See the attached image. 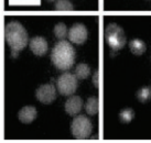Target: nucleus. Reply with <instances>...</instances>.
Returning a JSON list of instances; mask_svg holds the SVG:
<instances>
[{
  "label": "nucleus",
  "mask_w": 151,
  "mask_h": 143,
  "mask_svg": "<svg viewBox=\"0 0 151 143\" xmlns=\"http://www.w3.org/2000/svg\"><path fill=\"white\" fill-rule=\"evenodd\" d=\"M29 47L34 55L42 56L47 52V42L42 36H34L30 40Z\"/></svg>",
  "instance_id": "nucleus-9"
},
{
  "label": "nucleus",
  "mask_w": 151,
  "mask_h": 143,
  "mask_svg": "<svg viewBox=\"0 0 151 143\" xmlns=\"http://www.w3.org/2000/svg\"><path fill=\"white\" fill-rule=\"evenodd\" d=\"M53 31H54L55 36H56L58 39H60V40H64V38L67 36V33H68L66 25L64 24L63 22H59V23H56Z\"/></svg>",
  "instance_id": "nucleus-14"
},
{
  "label": "nucleus",
  "mask_w": 151,
  "mask_h": 143,
  "mask_svg": "<svg viewBox=\"0 0 151 143\" xmlns=\"http://www.w3.org/2000/svg\"><path fill=\"white\" fill-rule=\"evenodd\" d=\"M47 1H54V0H47Z\"/></svg>",
  "instance_id": "nucleus-19"
},
{
  "label": "nucleus",
  "mask_w": 151,
  "mask_h": 143,
  "mask_svg": "<svg viewBox=\"0 0 151 143\" xmlns=\"http://www.w3.org/2000/svg\"><path fill=\"white\" fill-rule=\"evenodd\" d=\"M105 40L114 51H119L126 44V35L122 26L116 23H109L105 28Z\"/></svg>",
  "instance_id": "nucleus-3"
},
{
  "label": "nucleus",
  "mask_w": 151,
  "mask_h": 143,
  "mask_svg": "<svg viewBox=\"0 0 151 143\" xmlns=\"http://www.w3.org/2000/svg\"><path fill=\"white\" fill-rule=\"evenodd\" d=\"M129 49L132 54L142 55L146 52V50H147V46H146V43L143 42L142 40L134 39V40H131L129 42Z\"/></svg>",
  "instance_id": "nucleus-11"
},
{
  "label": "nucleus",
  "mask_w": 151,
  "mask_h": 143,
  "mask_svg": "<svg viewBox=\"0 0 151 143\" xmlns=\"http://www.w3.org/2000/svg\"><path fill=\"white\" fill-rule=\"evenodd\" d=\"M78 78L76 77L75 74L72 73H63L62 75L58 78L56 87L61 95L64 96H72L76 92L77 86H78Z\"/></svg>",
  "instance_id": "nucleus-5"
},
{
  "label": "nucleus",
  "mask_w": 151,
  "mask_h": 143,
  "mask_svg": "<svg viewBox=\"0 0 151 143\" xmlns=\"http://www.w3.org/2000/svg\"><path fill=\"white\" fill-rule=\"evenodd\" d=\"M137 98L139 101L141 102H146V101L151 99V87L149 86H145L142 88H140L137 93Z\"/></svg>",
  "instance_id": "nucleus-15"
},
{
  "label": "nucleus",
  "mask_w": 151,
  "mask_h": 143,
  "mask_svg": "<svg viewBox=\"0 0 151 143\" xmlns=\"http://www.w3.org/2000/svg\"><path fill=\"white\" fill-rule=\"evenodd\" d=\"M37 116H38V111L33 106H24L18 112V118L24 124L31 123L34 119L37 118Z\"/></svg>",
  "instance_id": "nucleus-10"
},
{
  "label": "nucleus",
  "mask_w": 151,
  "mask_h": 143,
  "mask_svg": "<svg viewBox=\"0 0 151 143\" xmlns=\"http://www.w3.org/2000/svg\"><path fill=\"white\" fill-rule=\"evenodd\" d=\"M75 49L70 42L61 40L54 45L51 53V61L56 68L66 71L72 67L75 61Z\"/></svg>",
  "instance_id": "nucleus-1"
},
{
  "label": "nucleus",
  "mask_w": 151,
  "mask_h": 143,
  "mask_svg": "<svg viewBox=\"0 0 151 143\" xmlns=\"http://www.w3.org/2000/svg\"><path fill=\"white\" fill-rule=\"evenodd\" d=\"M92 130L93 124L87 117H85L83 114H80V116H76L75 118L73 119L71 124V131L72 135L75 139H88L91 137Z\"/></svg>",
  "instance_id": "nucleus-4"
},
{
  "label": "nucleus",
  "mask_w": 151,
  "mask_h": 143,
  "mask_svg": "<svg viewBox=\"0 0 151 143\" xmlns=\"http://www.w3.org/2000/svg\"><path fill=\"white\" fill-rule=\"evenodd\" d=\"M83 106H84V102H83V99L80 96H72L65 101L64 108H65V111H66L67 114L76 116L81 112Z\"/></svg>",
  "instance_id": "nucleus-8"
},
{
  "label": "nucleus",
  "mask_w": 151,
  "mask_h": 143,
  "mask_svg": "<svg viewBox=\"0 0 151 143\" xmlns=\"http://www.w3.org/2000/svg\"><path fill=\"white\" fill-rule=\"evenodd\" d=\"M4 40L13 52H20L28 45V32L18 21H10L4 26Z\"/></svg>",
  "instance_id": "nucleus-2"
},
{
  "label": "nucleus",
  "mask_w": 151,
  "mask_h": 143,
  "mask_svg": "<svg viewBox=\"0 0 151 143\" xmlns=\"http://www.w3.org/2000/svg\"><path fill=\"white\" fill-rule=\"evenodd\" d=\"M84 106L86 112L89 116H95L99 111V101L96 97H89Z\"/></svg>",
  "instance_id": "nucleus-12"
},
{
  "label": "nucleus",
  "mask_w": 151,
  "mask_h": 143,
  "mask_svg": "<svg viewBox=\"0 0 151 143\" xmlns=\"http://www.w3.org/2000/svg\"><path fill=\"white\" fill-rule=\"evenodd\" d=\"M87 29L83 23H75L68 30L67 38L74 44H83L87 40Z\"/></svg>",
  "instance_id": "nucleus-6"
},
{
  "label": "nucleus",
  "mask_w": 151,
  "mask_h": 143,
  "mask_svg": "<svg viewBox=\"0 0 151 143\" xmlns=\"http://www.w3.org/2000/svg\"><path fill=\"white\" fill-rule=\"evenodd\" d=\"M91 74V68L87 64L85 63H80L75 67V75L78 79H85L87 78Z\"/></svg>",
  "instance_id": "nucleus-13"
},
{
  "label": "nucleus",
  "mask_w": 151,
  "mask_h": 143,
  "mask_svg": "<svg viewBox=\"0 0 151 143\" xmlns=\"http://www.w3.org/2000/svg\"><path fill=\"white\" fill-rule=\"evenodd\" d=\"M99 76H101L99 71H96L93 75V84L96 88H99Z\"/></svg>",
  "instance_id": "nucleus-18"
},
{
  "label": "nucleus",
  "mask_w": 151,
  "mask_h": 143,
  "mask_svg": "<svg viewBox=\"0 0 151 143\" xmlns=\"http://www.w3.org/2000/svg\"><path fill=\"white\" fill-rule=\"evenodd\" d=\"M134 117V112L132 109H130V108H127V109H124L119 114V118L122 120L124 123H129Z\"/></svg>",
  "instance_id": "nucleus-17"
},
{
  "label": "nucleus",
  "mask_w": 151,
  "mask_h": 143,
  "mask_svg": "<svg viewBox=\"0 0 151 143\" xmlns=\"http://www.w3.org/2000/svg\"><path fill=\"white\" fill-rule=\"evenodd\" d=\"M73 8V4L68 0H58L55 2V9L59 11H71Z\"/></svg>",
  "instance_id": "nucleus-16"
},
{
  "label": "nucleus",
  "mask_w": 151,
  "mask_h": 143,
  "mask_svg": "<svg viewBox=\"0 0 151 143\" xmlns=\"http://www.w3.org/2000/svg\"><path fill=\"white\" fill-rule=\"evenodd\" d=\"M35 97L40 102L49 105L51 102H53L56 98V90L54 86L51 84H43L41 85L37 92H35Z\"/></svg>",
  "instance_id": "nucleus-7"
}]
</instances>
